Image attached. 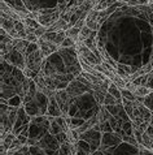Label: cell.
<instances>
[{
    "label": "cell",
    "mask_w": 153,
    "mask_h": 155,
    "mask_svg": "<svg viewBox=\"0 0 153 155\" xmlns=\"http://www.w3.org/2000/svg\"><path fill=\"white\" fill-rule=\"evenodd\" d=\"M44 56L42 54L40 50H36L35 52H33L31 55L26 56V67L30 68L31 71H34L35 73L39 74V72L42 71V67H43V61H44Z\"/></svg>",
    "instance_id": "6da1fadb"
},
{
    "label": "cell",
    "mask_w": 153,
    "mask_h": 155,
    "mask_svg": "<svg viewBox=\"0 0 153 155\" xmlns=\"http://www.w3.org/2000/svg\"><path fill=\"white\" fill-rule=\"evenodd\" d=\"M55 98H56V102L58 107L61 108L62 114H64V117L67 119V112H69V106H70V102L73 101V98L69 95V93L66 90H57L55 93Z\"/></svg>",
    "instance_id": "7a4b0ae2"
},
{
    "label": "cell",
    "mask_w": 153,
    "mask_h": 155,
    "mask_svg": "<svg viewBox=\"0 0 153 155\" xmlns=\"http://www.w3.org/2000/svg\"><path fill=\"white\" fill-rule=\"evenodd\" d=\"M3 59H7L11 65H13L14 68H18L21 71H23L25 68H26V58H25L23 54H21L20 51H17V50L11 51V52L7 54Z\"/></svg>",
    "instance_id": "3957f363"
},
{
    "label": "cell",
    "mask_w": 153,
    "mask_h": 155,
    "mask_svg": "<svg viewBox=\"0 0 153 155\" xmlns=\"http://www.w3.org/2000/svg\"><path fill=\"white\" fill-rule=\"evenodd\" d=\"M67 93H69V95L71 98H75V97H79L82 95L83 93H87V91H91L90 87H88L87 85H84L83 82H80L79 80H73L71 82L67 85V87L65 89Z\"/></svg>",
    "instance_id": "277c9868"
},
{
    "label": "cell",
    "mask_w": 153,
    "mask_h": 155,
    "mask_svg": "<svg viewBox=\"0 0 153 155\" xmlns=\"http://www.w3.org/2000/svg\"><path fill=\"white\" fill-rule=\"evenodd\" d=\"M38 46H39V50L42 51V54H43V56L45 59L49 58L51 55H53L58 48H60L57 45H55V43H52V42H48V41H44L43 38H39Z\"/></svg>",
    "instance_id": "5b68a950"
},
{
    "label": "cell",
    "mask_w": 153,
    "mask_h": 155,
    "mask_svg": "<svg viewBox=\"0 0 153 155\" xmlns=\"http://www.w3.org/2000/svg\"><path fill=\"white\" fill-rule=\"evenodd\" d=\"M61 15H62V12L61 11H57V12H55V13H52V15L39 16L38 21H39V24L42 25V26H44V28L48 29L49 26H52V25L56 22V21H58V20L61 18Z\"/></svg>",
    "instance_id": "8992f818"
},
{
    "label": "cell",
    "mask_w": 153,
    "mask_h": 155,
    "mask_svg": "<svg viewBox=\"0 0 153 155\" xmlns=\"http://www.w3.org/2000/svg\"><path fill=\"white\" fill-rule=\"evenodd\" d=\"M47 116H51V117H64V114H62L61 108L58 107L55 95L49 98L48 108H47Z\"/></svg>",
    "instance_id": "52a82bcc"
},
{
    "label": "cell",
    "mask_w": 153,
    "mask_h": 155,
    "mask_svg": "<svg viewBox=\"0 0 153 155\" xmlns=\"http://www.w3.org/2000/svg\"><path fill=\"white\" fill-rule=\"evenodd\" d=\"M103 137V146H101V151H104L109 146H116L121 142V137L117 134V133H104Z\"/></svg>",
    "instance_id": "ba28073f"
},
{
    "label": "cell",
    "mask_w": 153,
    "mask_h": 155,
    "mask_svg": "<svg viewBox=\"0 0 153 155\" xmlns=\"http://www.w3.org/2000/svg\"><path fill=\"white\" fill-rule=\"evenodd\" d=\"M70 29V26H69V22L67 21H65L61 17L58 21H56L52 26H49L48 29H47V31L48 33H52V31H67V30Z\"/></svg>",
    "instance_id": "9c48e42d"
},
{
    "label": "cell",
    "mask_w": 153,
    "mask_h": 155,
    "mask_svg": "<svg viewBox=\"0 0 153 155\" xmlns=\"http://www.w3.org/2000/svg\"><path fill=\"white\" fill-rule=\"evenodd\" d=\"M2 13L5 15V16H8V17H11V18H13L14 21H22V20L20 18L18 13H17L16 11L12 9V8L8 5L5 2H3V0H2Z\"/></svg>",
    "instance_id": "30bf717a"
},
{
    "label": "cell",
    "mask_w": 153,
    "mask_h": 155,
    "mask_svg": "<svg viewBox=\"0 0 153 155\" xmlns=\"http://www.w3.org/2000/svg\"><path fill=\"white\" fill-rule=\"evenodd\" d=\"M0 22H2V29L5 30L7 33L11 31V30H14L16 21L13 18H11V17H8V16L2 13V20H0Z\"/></svg>",
    "instance_id": "8fae6325"
},
{
    "label": "cell",
    "mask_w": 153,
    "mask_h": 155,
    "mask_svg": "<svg viewBox=\"0 0 153 155\" xmlns=\"http://www.w3.org/2000/svg\"><path fill=\"white\" fill-rule=\"evenodd\" d=\"M29 45H30V42L27 39H13V50L20 51V52L23 55L26 52Z\"/></svg>",
    "instance_id": "7c38bea8"
},
{
    "label": "cell",
    "mask_w": 153,
    "mask_h": 155,
    "mask_svg": "<svg viewBox=\"0 0 153 155\" xmlns=\"http://www.w3.org/2000/svg\"><path fill=\"white\" fill-rule=\"evenodd\" d=\"M3 2H5L12 9L17 12V13H18V12H27L26 7L23 5V3L21 2V0H3Z\"/></svg>",
    "instance_id": "4fadbf2b"
},
{
    "label": "cell",
    "mask_w": 153,
    "mask_h": 155,
    "mask_svg": "<svg viewBox=\"0 0 153 155\" xmlns=\"http://www.w3.org/2000/svg\"><path fill=\"white\" fill-rule=\"evenodd\" d=\"M97 117H99V124H104L109 121V119L112 117V114L109 112L105 106H100V110L97 112Z\"/></svg>",
    "instance_id": "5bb4252c"
},
{
    "label": "cell",
    "mask_w": 153,
    "mask_h": 155,
    "mask_svg": "<svg viewBox=\"0 0 153 155\" xmlns=\"http://www.w3.org/2000/svg\"><path fill=\"white\" fill-rule=\"evenodd\" d=\"M152 93L151 89H148L147 86H136L134 90V95L138 98H145L147 95H149Z\"/></svg>",
    "instance_id": "9a60e30c"
},
{
    "label": "cell",
    "mask_w": 153,
    "mask_h": 155,
    "mask_svg": "<svg viewBox=\"0 0 153 155\" xmlns=\"http://www.w3.org/2000/svg\"><path fill=\"white\" fill-rule=\"evenodd\" d=\"M57 155H73V151H71V145L69 142H65V143H61L58 146V150L56 151Z\"/></svg>",
    "instance_id": "2e32d148"
},
{
    "label": "cell",
    "mask_w": 153,
    "mask_h": 155,
    "mask_svg": "<svg viewBox=\"0 0 153 155\" xmlns=\"http://www.w3.org/2000/svg\"><path fill=\"white\" fill-rule=\"evenodd\" d=\"M108 93L109 94H112V95L116 98V99H122V94H121V90L117 87V85L116 84H113L112 81H110V85H109V87H108Z\"/></svg>",
    "instance_id": "e0dca14e"
},
{
    "label": "cell",
    "mask_w": 153,
    "mask_h": 155,
    "mask_svg": "<svg viewBox=\"0 0 153 155\" xmlns=\"http://www.w3.org/2000/svg\"><path fill=\"white\" fill-rule=\"evenodd\" d=\"M79 34H80V29L73 26L66 31V37H69V38H71V39H74L75 42H78L79 41Z\"/></svg>",
    "instance_id": "ac0fdd59"
},
{
    "label": "cell",
    "mask_w": 153,
    "mask_h": 155,
    "mask_svg": "<svg viewBox=\"0 0 153 155\" xmlns=\"http://www.w3.org/2000/svg\"><path fill=\"white\" fill-rule=\"evenodd\" d=\"M120 137L122 138L123 142H127V143H130V145H133V146H140L138 140L135 138L134 136H127V134H125V132H122L121 134H120Z\"/></svg>",
    "instance_id": "d6986e66"
},
{
    "label": "cell",
    "mask_w": 153,
    "mask_h": 155,
    "mask_svg": "<svg viewBox=\"0 0 153 155\" xmlns=\"http://www.w3.org/2000/svg\"><path fill=\"white\" fill-rule=\"evenodd\" d=\"M93 34V31L92 30L90 29V28H87L86 25H84V26L80 29V34H79V41H86V39H88V38H90L91 35Z\"/></svg>",
    "instance_id": "ffe728a7"
},
{
    "label": "cell",
    "mask_w": 153,
    "mask_h": 155,
    "mask_svg": "<svg viewBox=\"0 0 153 155\" xmlns=\"http://www.w3.org/2000/svg\"><path fill=\"white\" fill-rule=\"evenodd\" d=\"M22 22L26 25L27 28H33V29H39L42 26L39 24V21L35 20V18H25V20H22Z\"/></svg>",
    "instance_id": "44dd1931"
},
{
    "label": "cell",
    "mask_w": 153,
    "mask_h": 155,
    "mask_svg": "<svg viewBox=\"0 0 153 155\" xmlns=\"http://www.w3.org/2000/svg\"><path fill=\"white\" fill-rule=\"evenodd\" d=\"M121 94H122V98L127 99V101H131V102H135L138 99V97L134 95V93H131L130 90H127V89H122L121 90Z\"/></svg>",
    "instance_id": "7402d4cb"
},
{
    "label": "cell",
    "mask_w": 153,
    "mask_h": 155,
    "mask_svg": "<svg viewBox=\"0 0 153 155\" xmlns=\"http://www.w3.org/2000/svg\"><path fill=\"white\" fill-rule=\"evenodd\" d=\"M75 45H76V42L74 39H71V38H69V37H66L65 41L62 42V45L60 46V48H73V47H75Z\"/></svg>",
    "instance_id": "603a6c76"
},
{
    "label": "cell",
    "mask_w": 153,
    "mask_h": 155,
    "mask_svg": "<svg viewBox=\"0 0 153 155\" xmlns=\"http://www.w3.org/2000/svg\"><path fill=\"white\" fill-rule=\"evenodd\" d=\"M117 101H118V99L114 98L112 94L107 93V95H105V99H104V104H103V106H114V104H117Z\"/></svg>",
    "instance_id": "cb8c5ba5"
},
{
    "label": "cell",
    "mask_w": 153,
    "mask_h": 155,
    "mask_svg": "<svg viewBox=\"0 0 153 155\" xmlns=\"http://www.w3.org/2000/svg\"><path fill=\"white\" fill-rule=\"evenodd\" d=\"M143 104L147 108H149L151 111H153V91L149 94V95H147L145 98H144Z\"/></svg>",
    "instance_id": "d4e9b609"
},
{
    "label": "cell",
    "mask_w": 153,
    "mask_h": 155,
    "mask_svg": "<svg viewBox=\"0 0 153 155\" xmlns=\"http://www.w3.org/2000/svg\"><path fill=\"white\" fill-rule=\"evenodd\" d=\"M36 50H39V46H38V43H30L26 50V52H25V58L29 56V55H31L33 52H35Z\"/></svg>",
    "instance_id": "484cf974"
},
{
    "label": "cell",
    "mask_w": 153,
    "mask_h": 155,
    "mask_svg": "<svg viewBox=\"0 0 153 155\" xmlns=\"http://www.w3.org/2000/svg\"><path fill=\"white\" fill-rule=\"evenodd\" d=\"M56 140L58 141V143H65V142H67V133L66 132H61L58 133V134L56 136Z\"/></svg>",
    "instance_id": "4316f807"
},
{
    "label": "cell",
    "mask_w": 153,
    "mask_h": 155,
    "mask_svg": "<svg viewBox=\"0 0 153 155\" xmlns=\"http://www.w3.org/2000/svg\"><path fill=\"white\" fill-rule=\"evenodd\" d=\"M149 3V0H130L129 2V5H133V7H135V5H147V4Z\"/></svg>",
    "instance_id": "83f0119b"
},
{
    "label": "cell",
    "mask_w": 153,
    "mask_h": 155,
    "mask_svg": "<svg viewBox=\"0 0 153 155\" xmlns=\"http://www.w3.org/2000/svg\"><path fill=\"white\" fill-rule=\"evenodd\" d=\"M145 86L153 91V71L149 73V74H148V80H147V85Z\"/></svg>",
    "instance_id": "f1b7e54d"
},
{
    "label": "cell",
    "mask_w": 153,
    "mask_h": 155,
    "mask_svg": "<svg viewBox=\"0 0 153 155\" xmlns=\"http://www.w3.org/2000/svg\"><path fill=\"white\" fill-rule=\"evenodd\" d=\"M26 39L30 42V43H38V41H39V38H38L35 34H27Z\"/></svg>",
    "instance_id": "f546056e"
},
{
    "label": "cell",
    "mask_w": 153,
    "mask_h": 155,
    "mask_svg": "<svg viewBox=\"0 0 153 155\" xmlns=\"http://www.w3.org/2000/svg\"><path fill=\"white\" fill-rule=\"evenodd\" d=\"M139 147H140V155H153V151H151V150L145 149L143 145H140Z\"/></svg>",
    "instance_id": "4dcf8cb0"
},
{
    "label": "cell",
    "mask_w": 153,
    "mask_h": 155,
    "mask_svg": "<svg viewBox=\"0 0 153 155\" xmlns=\"http://www.w3.org/2000/svg\"><path fill=\"white\" fill-rule=\"evenodd\" d=\"M17 138L20 140V142H21L22 145H27V141H29L27 137H25V136H22V134H18V136H17Z\"/></svg>",
    "instance_id": "1f68e13d"
},
{
    "label": "cell",
    "mask_w": 153,
    "mask_h": 155,
    "mask_svg": "<svg viewBox=\"0 0 153 155\" xmlns=\"http://www.w3.org/2000/svg\"><path fill=\"white\" fill-rule=\"evenodd\" d=\"M145 133L151 137V138H153V127H151V125L148 127V128H147V130H145Z\"/></svg>",
    "instance_id": "d6a6232c"
},
{
    "label": "cell",
    "mask_w": 153,
    "mask_h": 155,
    "mask_svg": "<svg viewBox=\"0 0 153 155\" xmlns=\"http://www.w3.org/2000/svg\"><path fill=\"white\" fill-rule=\"evenodd\" d=\"M121 2H123V3H129L130 0H121Z\"/></svg>",
    "instance_id": "836d02e7"
},
{
    "label": "cell",
    "mask_w": 153,
    "mask_h": 155,
    "mask_svg": "<svg viewBox=\"0 0 153 155\" xmlns=\"http://www.w3.org/2000/svg\"><path fill=\"white\" fill-rule=\"evenodd\" d=\"M151 127H153V117H152V120H151Z\"/></svg>",
    "instance_id": "e575fe53"
},
{
    "label": "cell",
    "mask_w": 153,
    "mask_h": 155,
    "mask_svg": "<svg viewBox=\"0 0 153 155\" xmlns=\"http://www.w3.org/2000/svg\"><path fill=\"white\" fill-rule=\"evenodd\" d=\"M149 4H153V0H149Z\"/></svg>",
    "instance_id": "d590c367"
}]
</instances>
